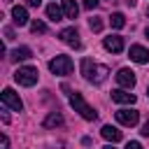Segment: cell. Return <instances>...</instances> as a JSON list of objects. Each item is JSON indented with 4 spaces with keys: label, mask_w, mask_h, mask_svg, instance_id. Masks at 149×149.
I'll list each match as a JSON object with an SVG mask.
<instances>
[{
    "label": "cell",
    "mask_w": 149,
    "mask_h": 149,
    "mask_svg": "<svg viewBox=\"0 0 149 149\" xmlns=\"http://www.w3.org/2000/svg\"><path fill=\"white\" fill-rule=\"evenodd\" d=\"M98 2H100V0H84V7H86V9H95Z\"/></svg>",
    "instance_id": "cell-21"
},
{
    "label": "cell",
    "mask_w": 149,
    "mask_h": 149,
    "mask_svg": "<svg viewBox=\"0 0 149 149\" xmlns=\"http://www.w3.org/2000/svg\"><path fill=\"white\" fill-rule=\"evenodd\" d=\"M128 56H130V61H135V63H149V51H147L142 44H133L130 51H128Z\"/></svg>",
    "instance_id": "cell-11"
},
{
    "label": "cell",
    "mask_w": 149,
    "mask_h": 149,
    "mask_svg": "<svg viewBox=\"0 0 149 149\" xmlns=\"http://www.w3.org/2000/svg\"><path fill=\"white\" fill-rule=\"evenodd\" d=\"M140 133H142V135H144V137H149V121H147V123H144V126H142V130H140Z\"/></svg>",
    "instance_id": "cell-23"
},
{
    "label": "cell",
    "mask_w": 149,
    "mask_h": 149,
    "mask_svg": "<svg viewBox=\"0 0 149 149\" xmlns=\"http://www.w3.org/2000/svg\"><path fill=\"white\" fill-rule=\"evenodd\" d=\"M37 79H40V72H37V68H33V65H23V68H19V70L14 72V81L21 84V86H35Z\"/></svg>",
    "instance_id": "cell-3"
},
{
    "label": "cell",
    "mask_w": 149,
    "mask_h": 149,
    "mask_svg": "<svg viewBox=\"0 0 149 149\" xmlns=\"http://www.w3.org/2000/svg\"><path fill=\"white\" fill-rule=\"evenodd\" d=\"M144 35H147V37H149V26H147V28H144Z\"/></svg>",
    "instance_id": "cell-28"
},
{
    "label": "cell",
    "mask_w": 149,
    "mask_h": 149,
    "mask_svg": "<svg viewBox=\"0 0 149 149\" xmlns=\"http://www.w3.org/2000/svg\"><path fill=\"white\" fill-rule=\"evenodd\" d=\"M0 100H2V107H5V109H12V112H21V109H23L21 98H19L12 88H5V91L0 93Z\"/></svg>",
    "instance_id": "cell-5"
},
{
    "label": "cell",
    "mask_w": 149,
    "mask_h": 149,
    "mask_svg": "<svg viewBox=\"0 0 149 149\" xmlns=\"http://www.w3.org/2000/svg\"><path fill=\"white\" fill-rule=\"evenodd\" d=\"M33 56V51L28 49V47H19V49H14L12 54H9V58L14 61V63H19V61H28Z\"/></svg>",
    "instance_id": "cell-16"
},
{
    "label": "cell",
    "mask_w": 149,
    "mask_h": 149,
    "mask_svg": "<svg viewBox=\"0 0 149 149\" xmlns=\"http://www.w3.org/2000/svg\"><path fill=\"white\" fill-rule=\"evenodd\" d=\"M28 5L30 7H40V0H28Z\"/></svg>",
    "instance_id": "cell-26"
},
{
    "label": "cell",
    "mask_w": 149,
    "mask_h": 149,
    "mask_svg": "<svg viewBox=\"0 0 149 149\" xmlns=\"http://www.w3.org/2000/svg\"><path fill=\"white\" fill-rule=\"evenodd\" d=\"M2 149H9V137L2 135Z\"/></svg>",
    "instance_id": "cell-25"
},
{
    "label": "cell",
    "mask_w": 149,
    "mask_h": 149,
    "mask_svg": "<svg viewBox=\"0 0 149 149\" xmlns=\"http://www.w3.org/2000/svg\"><path fill=\"white\" fill-rule=\"evenodd\" d=\"M61 5H63V12H65V16H68V19H77L79 7H77V2H74V0H61Z\"/></svg>",
    "instance_id": "cell-17"
},
{
    "label": "cell",
    "mask_w": 149,
    "mask_h": 149,
    "mask_svg": "<svg viewBox=\"0 0 149 149\" xmlns=\"http://www.w3.org/2000/svg\"><path fill=\"white\" fill-rule=\"evenodd\" d=\"M112 100H114V102H121V105H133L137 98H135V93H130L128 88H116V91H112Z\"/></svg>",
    "instance_id": "cell-10"
},
{
    "label": "cell",
    "mask_w": 149,
    "mask_h": 149,
    "mask_svg": "<svg viewBox=\"0 0 149 149\" xmlns=\"http://www.w3.org/2000/svg\"><path fill=\"white\" fill-rule=\"evenodd\" d=\"M12 19H14L16 26H26L28 23V9L21 7V5H14L12 7Z\"/></svg>",
    "instance_id": "cell-12"
},
{
    "label": "cell",
    "mask_w": 149,
    "mask_h": 149,
    "mask_svg": "<svg viewBox=\"0 0 149 149\" xmlns=\"http://www.w3.org/2000/svg\"><path fill=\"white\" fill-rule=\"evenodd\" d=\"M116 121H119L121 126H137L140 112H137V109H119V112H116Z\"/></svg>",
    "instance_id": "cell-7"
},
{
    "label": "cell",
    "mask_w": 149,
    "mask_h": 149,
    "mask_svg": "<svg viewBox=\"0 0 149 149\" xmlns=\"http://www.w3.org/2000/svg\"><path fill=\"white\" fill-rule=\"evenodd\" d=\"M109 23H112V28H116V30H119V28H123V26H126V16H123L121 12H114V14L109 16Z\"/></svg>",
    "instance_id": "cell-18"
},
{
    "label": "cell",
    "mask_w": 149,
    "mask_h": 149,
    "mask_svg": "<svg viewBox=\"0 0 149 149\" xmlns=\"http://www.w3.org/2000/svg\"><path fill=\"white\" fill-rule=\"evenodd\" d=\"M49 70L54 74H58V77H65V74H70L74 70V63H72L70 56H56V58L49 61Z\"/></svg>",
    "instance_id": "cell-4"
},
{
    "label": "cell",
    "mask_w": 149,
    "mask_h": 149,
    "mask_svg": "<svg viewBox=\"0 0 149 149\" xmlns=\"http://www.w3.org/2000/svg\"><path fill=\"white\" fill-rule=\"evenodd\" d=\"M102 47H105L107 51H112V54H121L126 44H123V37H121V35H109V37L102 40Z\"/></svg>",
    "instance_id": "cell-9"
},
{
    "label": "cell",
    "mask_w": 149,
    "mask_h": 149,
    "mask_svg": "<svg viewBox=\"0 0 149 149\" xmlns=\"http://www.w3.org/2000/svg\"><path fill=\"white\" fill-rule=\"evenodd\" d=\"M147 16H149V7H147Z\"/></svg>",
    "instance_id": "cell-30"
},
{
    "label": "cell",
    "mask_w": 149,
    "mask_h": 149,
    "mask_svg": "<svg viewBox=\"0 0 149 149\" xmlns=\"http://www.w3.org/2000/svg\"><path fill=\"white\" fill-rule=\"evenodd\" d=\"M65 121H63V114L61 112H51V114H47V119L42 121V126L44 128H58V126H63Z\"/></svg>",
    "instance_id": "cell-14"
},
{
    "label": "cell",
    "mask_w": 149,
    "mask_h": 149,
    "mask_svg": "<svg viewBox=\"0 0 149 149\" xmlns=\"http://www.w3.org/2000/svg\"><path fill=\"white\" fill-rule=\"evenodd\" d=\"M88 26H91V30H93V33H100V30H102V21H100V19H95V16L88 21Z\"/></svg>",
    "instance_id": "cell-20"
},
{
    "label": "cell",
    "mask_w": 149,
    "mask_h": 149,
    "mask_svg": "<svg viewBox=\"0 0 149 149\" xmlns=\"http://www.w3.org/2000/svg\"><path fill=\"white\" fill-rule=\"evenodd\" d=\"M105 149H114V147H112V144H107V147H105Z\"/></svg>",
    "instance_id": "cell-29"
},
{
    "label": "cell",
    "mask_w": 149,
    "mask_h": 149,
    "mask_svg": "<svg viewBox=\"0 0 149 149\" xmlns=\"http://www.w3.org/2000/svg\"><path fill=\"white\" fill-rule=\"evenodd\" d=\"M12 37H14V30L7 28V30H5V40H12Z\"/></svg>",
    "instance_id": "cell-24"
},
{
    "label": "cell",
    "mask_w": 149,
    "mask_h": 149,
    "mask_svg": "<svg viewBox=\"0 0 149 149\" xmlns=\"http://www.w3.org/2000/svg\"><path fill=\"white\" fill-rule=\"evenodd\" d=\"M70 105H72V107H74V112H79L86 121H95V119H98V112H95V109L84 100V95H81V93H70Z\"/></svg>",
    "instance_id": "cell-2"
},
{
    "label": "cell",
    "mask_w": 149,
    "mask_h": 149,
    "mask_svg": "<svg viewBox=\"0 0 149 149\" xmlns=\"http://www.w3.org/2000/svg\"><path fill=\"white\" fill-rule=\"evenodd\" d=\"M100 135H102V137H105L107 142H112V144L121 140V130H119L116 126H109V123H107V126H102V130H100Z\"/></svg>",
    "instance_id": "cell-13"
},
{
    "label": "cell",
    "mask_w": 149,
    "mask_h": 149,
    "mask_svg": "<svg viewBox=\"0 0 149 149\" xmlns=\"http://www.w3.org/2000/svg\"><path fill=\"white\" fill-rule=\"evenodd\" d=\"M116 84L121 86V88H133L135 86V72L133 70H128V68H121L119 72H116Z\"/></svg>",
    "instance_id": "cell-8"
},
{
    "label": "cell",
    "mask_w": 149,
    "mask_h": 149,
    "mask_svg": "<svg viewBox=\"0 0 149 149\" xmlns=\"http://www.w3.org/2000/svg\"><path fill=\"white\" fill-rule=\"evenodd\" d=\"M58 37H61V42H65V44H68V47H72V49H79V47H81L77 28H63V30L58 33Z\"/></svg>",
    "instance_id": "cell-6"
},
{
    "label": "cell",
    "mask_w": 149,
    "mask_h": 149,
    "mask_svg": "<svg viewBox=\"0 0 149 149\" xmlns=\"http://www.w3.org/2000/svg\"><path fill=\"white\" fill-rule=\"evenodd\" d=\"M126 5L128 7H135V0H126Z\"/></svg>",
    "instance_id": "cell-27"
},
{
    "label": "cell",
    "mask_w": 149,
    "mask_h": 149,
    "mask_svg": "<svg viewBox=\"0 0 149 149\" xmlns=\"http://www.w3.org/2000/svg\"><path fill=\"white\" fill-rule=\"evenodd\" d=\"M47 16H49L51 21H61V19L65 16V12H63V7H58L56 2H49V5H47Z\"/></svg>",
    "instance_id": "cell-15"
},
{
    "label": "cell",
    "mask_w": 149,
    "mask_h": 149,
    "mask_svg": "<svg viewBox=\"0 0 149 149\" xmlns=\"http://www.w3.org/2000/svg\"><path fill=\"white\" fill-rule=\"evenodd\" d=\"M126 149H142V144H140V142H135V140H130V142L126 144Z\"/></svg>",
    "instance_id": "cell-22"
},
{
    "label": "cell",
    "mask_w": 149,
    "mask_h": 149,
    "mask_svg": "<svg viewBox=\"0 0 149 149\" xmlns=\"http://www.w3.org/2000/svg\"><path fill=\"white\" fill-rule=\"evenodd\" d=\"M147 95H149V86H147Z\"/></svg>",
    "instance_id": "cell-31"
},
{
    "label": "cell",
    "mask_w": 149,
    "mask_h": 149,
    "mask_svg": "<svg viewBox=\"0 0 149 149\" xmlns=\"http://www.w3.org/2000/svg\"><path fill=\"white\" fill-rule=\"evenodd\" d=\"M30 30L33 33H47V23L44 21H33L30 23Z\"/></svg>",
    "instance_id": "cell-19"
},
{
    "label": "cell",
    "mask_w": 149,
    "mask_h": 149,
    "mask_svg": "<svg viewBox=\"0 0 149 149\" xmlns=\"http://www.w3.org/2000/svg\"><path fill=\"white\" fill-rule=\"evenodd\" d=\"M81 74H84V79L88 81V84H102L105 79H107V74H109V68L107 65H102V63H95V61H91V58H84L81 61Z\"/></svg>",
    "instance_id": "cell-1"
}]
</instances>
